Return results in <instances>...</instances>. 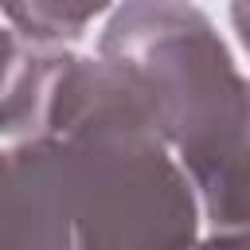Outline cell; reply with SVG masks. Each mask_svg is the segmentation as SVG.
Wrapping results in <instances>:
<instances>
[{"instance_id": "obj_1", "label": "cell", "mask_w": 250, "mask_h": 250, "mask_svg": "<svg viewBox=\"0 0 250 250\" xmlns=\"http://www.w3.org/2000/svg\"><path fill=\"white\" fill-rule=\"evenodd\" d=\"M199 215L137 78L70 51L39 133L4 148L0 250H199Z\"/></svg>"}, {"instance_id": "obj_2", "label": "cell", "mask_w": 250, "mask_h": 250, "mask_svg": "<svg viewBox=\"0 0 250 250\" xmlns=\"http://www.w3.org/2000/svg\"><path fill=\"white\" fill-rule=\"evenodd\" d=\"M98 55L145 90L211 234H250V78L191 4H121Z\"/></svg>"}, {"instance_id": "obj_3", "label": "cell", "mask_w": 250, "mask_h": 250, "mask_svg": "<svg viewBox=\"0 0 250 250\" xmlns=\"http://www.w3.org/2000/svg\"><path fill=\"white\" fill-rule=\"evenodd\" d=\"M102 4H51V0H31V4H4V23L35 43V47H51V51H70L74 39L86 35V27L102 16Z\"/></svg>"}, {"instance_id": "obj_4", "label": "cell", "mask_w": 250, "mask_h": 250, "mask_svg": "<svg viewBox=\"0 0 250 250\" xmlns=\"http://www.w3.org/2000/svg\"><path fill=\"white\" fill-rule=\"evenodd\" d=\"M199 250H250V234H207Z\"/></svg>"}, {"instance_id": "obj_5", "label": "cell", "mask_w": 250, "mask_h": 250, "mask_svg": "<svg viewBox=\"0 0 250 250\" xmlns=\"http://www.w3.org/2000/svg\"><path fill=\"white\" fill-rule=\"evenodd\" d=\"M230 23H234V31H238V39H242V47L250 55V4H234L230 8Z\"/></svg>"}]
</instances>
